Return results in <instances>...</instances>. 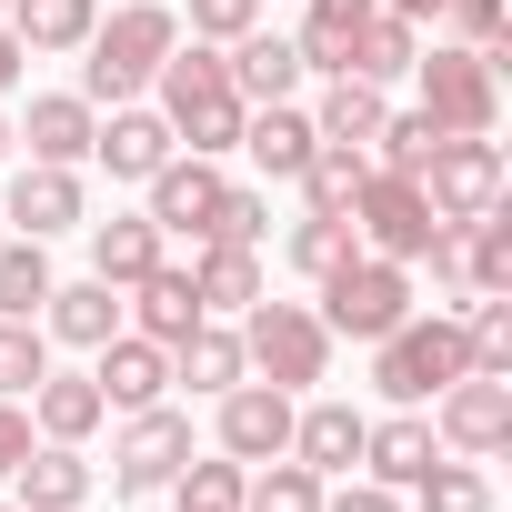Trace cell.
Masks as SVG:
<instances>
[{
	"label": "cell",
	"mask_w": 512,
	"mask_h": 512,
	"mask_svg": "<svg viewBox=\"0 0 512 512\" xmlns=\"http://www.w3.org/2000/svg\"><path fill=\"white\" fill-rule=\"evenodd\" d=\"M191 292H201V312H251V302H262V251L201 241L191 251Z\"/></svg>",
	"instance_id": "484cf974"
},
{
	"label": "cell",
	"mask_w": 512,
	"mask_h": 512,
	"mask_svg": "<svg viewBox=\"0 0 512 512\" xmlns=\"http://www.w3.org/2000/svg\"><path fill=\"white\" fill-rule=\"evenodd\" d=\"M362 171H372L362 151H332V141H322V151L302 161V211H352V191H362Z\"/></svg>",
	"instance_id": "8d00e7d4"
},
{
	"label": "cell",
	"mask_w": 512,
	"mask_h": 512,
	"mask_svg": "<svg viewBox=\"0 0 512 512\" xmlns=\"http://www.w3.org/2000/svg\"><path fill=\"white\" fill-rule=\"evenodd\" d=\"M191 322H211V312H201V292H191V272H171V262H161V272H141V282H131V332H141V342H161V352H171Z\"/></svg>",
	"instance_id": "cb8c5ba5"
},
{
	"label": "cell",
	"mask_w": 512,
	"mask_h": 512,
	"mask_svg": "<svg viewBox=\"0 0 512 512\" xmlns=\"http://www.w3.org/2000/svg\"><path fill=\"white\" fill-rule=\"evenodd\" d=\"M422 201H432V221H472V211H492L502 201V151H492V131H442L432 151H422Z\"/></svg>",
	"instance_id": "ba28073f"
},
{
	"label": "cell",
	"mask_w": 512,
	"mask_h": 512,
	"mask_svg": "<svg viewBox=\"0 0 512 512\" xmlns=\"http://www.w3.org/2000/svg\"><path fill=\"white\" fill-rule=\"evenodd\" d=\"M171 382H191V392H231L241 382V332L211 312V322H191L181 342H171Z\"/></svg>",
	"instance_id": "4316f807"
},
{
	"label": "cell",
	"mask_w": 512,
	"mask_h": 512,
	"mask_svg": "<svg viewBox=\"0 0 512 512\" xmlns=\"http://www.w3.org/2000/svg\"><path fill=\"white\" fill-rule=\"evenodd\" d=\"M41 332H51V342H71V352H101V342L121 332V292H111L101 272H91V282H51Z\"/></svg>",
	"instance_id": "d6986e66"
},
{
	"label": "cell",
	"mask_w": 512,
	"mask_h": 512,
	"mask_svg": "<svg viewBox=\"0 0 512 512\" xmlns=\"http://www.w3.org/2000/svg\"><path fill=\"white\" fill-rule=\"evenodd\" d=\"M432 231H452V221H432L422 181L372 161V171H362V191H352V241H362V251H382V262H422Z\"/></svg>",
	"instance_id": "52a82bcc"
},
{
	"label": "cell",
	"mask_w": 512,
	"mask_h": 512,
	"mask_svg": "<svg viewBox=\"0 0 512 512\" xmlns=\"http://www.w3.org/2000/svg\"><path fill=\"white\" fill-rule=\"evenodd\" d=\"M181 41V11L171 0H121L111 21H91V61H81V101L101 111V101H141L151 91V71H161V51Z\"/></svg>",
	"instance_id": "7a4b0ae2"
},
{
	"label": "cell",
	"mask_w": 512,
	"mask_h": 512,
	"mask_svg": "<svg viewBox=\"0 0 512 512\" xmlns=\"http://www.w3.org/2000/svg\"><path fill=\"white\" fill-rule=\"evenodd\" d=\"M171 151H181V141H171V121H161V111H141V101H111V121L91 131V161H101L111 181H151Z\"/></svg>",
	"instance_id": "7c38bea8"
},
{
	"label": "cell",
	"mask_w": 512,
	"mask_h": 512,
	"mask_svg": "<svg viewBox=\"0 0 512 512\" xmlns=\"http://www.w3.org/2000/svg\"><path fill=\"white\" fill-rule=\"evenodd\" d=\"M382 11V0H312V11H302V71H322V81H342V51H352V31Z\"/></svg>",
	"instance_id": "f546056e"
},
{
	"label": "cell",
	"mask_w": 512,
	"mask_h": 512,
	"mask_svg": "<svg viewBox=\"0 0 512 512\" xmlns=\"http://www.w3.org/2000/svg\"><path fill=\"white\" fill-rule=\"evenodd\" d=\"M151 91H161V121H171V141H191L201 161H221L231 141H241V91H231V61L211 51V41H171L161 51V71H151Z\"/></svg>",
	"instance_id": "6da1fadb"
},
{
	"label": "cell",
	"mask_w": 512,
	"mask_h": 512,
	"mask_svg": "<svg viewBox=\"0 0 512 512\" xmlns=\"http://www.w3.org/2000/svg\"><path fill=\"white\" fill-rule=\"evenodd\" d=\"M41 302H51V251L11 241L0 251V322H41Z\"/></svg>",
	"instance_id": "d6a6232c"
},
{
	"label": "cell",
	"mask_w": 512,
	"mask_h": 512,
	"mask_svg": "<svg viewBox=\"0 0 512 512\" xmlns=\"http://www.w3.org/2000/svg\"><path fill=\"white\" fill-rule=\"evenodd\" d=\"M442 131L422 121V111H382V131H372V151H382V171H422V151H432Z\"/></svg>",
	"instance_id": "ab89813d"
},
{
	"label": "cell",
	"mask_w": 512,
	"mask_h": 512,
	"mask_svg": "<svg viewBox=\"0 0 512 512\" xmlns=\"http://www.w3.org/2000/svg\"><path fill=\"white\" fill-rule=\"evenodd\" d=\"M392 322H412V262L352 251V262L322 272V332L332 342H382Z\"/></svg>",
	"instance_id": "5b68a950"
},
{
	"label": "cell",
	"mask_w": 512,
	"mask_h": 512,
	"mask_svg": "<svg viewBox=\"0 0 512 512\" xmlns=\"http://www.w3.org/2000/svg\"><path fill=\"white\" fill-rule=\"evenodd\" d=\"M432 462H442V442H432V422H422V412H392V422H372V432H362V482H382V492H412Z\"/></svg>",
	"instance_id": "e0dca14e"
},
{
	"label": "cell",
	"mask_w": 512,
	"mask_h": 512,
	"mask_svg": "<svg viewBox=\"0 0 512 512\" xmlns=\"http://www.w3.org/2000/svg\"><path fill=\"white\" fill-rule=\"evenodd\" d=\"M221 191H231V181H221V171H211L201 151H171V161L151 171V221H161V231H191V241H201V231H211V211H221Z\"/></svg>",
	"instance_id": "5bb4252c"
},
{
	"label": "cell",
	"mask_w": 512,
	"mask_h": 512,
	"mask_svg": "<svg viewBox=\"0 0 512 512\" xmlns=\"http://www.w3.org/2000/svg\"><path fill=\"white\" fill-rule=\"evenodd\" d=\"M11 221H21V241L81 231V171H61V161H31V171H11Z\"/></svg>",
	"instance_id": "ac0fdd59"
},
{
	"label": "cell",
	"mask_w": 512,
	"mask_h": 512,
	"mask_svg": "<svg viewBox=\"0 0 512 512\" xmlns=\"http://www.w3.org/2000/svg\"><path fill=\"white\" fill-rule=\"evenodd\" d=\"M382 11H392V21H412V31H422V21H442V0H382Z\"/></svg>",
	"instance_id": "bcb514c9"
},
{
	"label": "cell",
	"mask_w": 512,
	"mask_h": 512,
	"mask_svg": "<svg viewBox=\"0 0 512 512\" xmlns=\"http://www.w3.org/2000/svg\"><path fill=\"white\" fill-rule=\"evenodd\" d=\"M91 131H101V111H91L81 91H51V101H31V121H21L11 141H31V161L81 171V161H91Z\"/></svg>",
	"instance_id": "7402d4cb"
},
{
	"label": "cell",
	"mask_w": 512,
	"mask_h": 512,
	"mask_svg": "<svg viewBox=\"0 0 512 512\" xmlns=\"http://www.w3.org/2000/svg\"><path fill=\"white\" fill-rule=\"evenodd\" d=\"M241 512H322V472H302L292 452L282 462H251L241 472Z\"/></svg>",
	"instance_id": "1f68e13d"
},
{
	"label": "cell",
	"mask_w": 512,
	"mask_h": 512,
	"mask_svg": "<svg viewBox=\"0 0 512 512\" xmlns=\"http://www.w3.org/2000/svg\"><path fill=\"white\" fill-rule=\"evenodd\" d=\"M382 111H392V101H382V81H352V71H342V81L322 91V111H312V131H322L332 151H372V131H382Z\"/></svg>",
	"instance_id": "83f0119b"
},
{
	"label": "cell",
	"mask_w": 512,
	"mask_h": 512,
	"mask_svg": "<svg viewBox=\"0 0 512 512\" xmlns=\"http://www.w3.org/2000/svg\"><path fill=\"white\" fill-rule=\"evenodd\" d=\"M412 81H422V121L432 131H492L502 121V51H412Z\"/></svg>",
	"instance_id": "8992f818"
},
{
	"label": "cell",
	"mask_w": 512,
	"mask_h": 512,
	"mask_svg": "<svg viewBox=\"0 0 512 512\" xmlns=\"http://www.w3.org/2000/svg\"><path fill=\"white\" fill-rule=\"evenodd\" d=\"M0 161H11V121H0Z\"/></svg>",
	"instance_id": "7dc6e473"
},
{
	"label": "cell",
	"mask_w": 512,
	"mask_h": 512,
	"mask_svg": "<svg viewBox=\"0 0 512 512\" xmlns=\"http://www.w3.org/2000/svg\"><path fill=\"white\" fill-rule=\"evenodd\" d=\"M31 422H41V442H91V432L111 422V402H101V382H91V372H41Z\"/></svg>",
	"instance_id": "d4e9b609"
},
{
	"label": "cell",
	"mask_w": 512,
	"mask_h": 512,
	"mask_svg": "<svg viewBox=\"0 0 512 512\" xmlns=\"http://www.w3.org/2000/svg\"><path fill=\"white\" fill-rule=\"evenodd\" d=\"M251 21H262V0H191V41H211V51H231Z\"/></svg>",
	"instance_id": "60d3db41"
},
{
	"label": "cell",
	"mask_w": 512,
	"mask_h": 512,
	"mask_svg": "<svg viewBox=\"0 0 512 512\" xmlns=\"http://www.w3.org/2000/svg\"><path fill=\"white\" fill-rule=\"evenodd\" d=\"M231 151H251V171H262V181H302V161L322 151V131H312V111L262 101V111H241V141H231Z\"/></svg>",
	"instance_id": "4fadbf2b"
},
{
	"label": "cell",
	"mask_w": 512,
	"mask_h": 512,
	"mask_svg": "<svg viewBox=\"0 0 512 512\" xmlns=\"http://www.w3.org/2000/svg\"><path fill=\"white\" fill-rule=\"evenodd\" d=\"M0 11H11V0H0Z\"/></svg>",
	"instance_id": "c3c4849f"
},
{
	"label": "cell",
	"mask_w": 512,
	"mask_h": 512,
	"mask_svg": "<svg viewBox=\"0 0 512 512\" xmlns=\"http://www.w3.org/2000/svg\"><path fill=\"white\" fill-rule=\"evenodd\" d=\"M432 442L462 452V462H492V452L512 442V382H502V372L442 382V392H432Z\"/></svg>",
	"instance_id": "9c48e42d"
},
{
	"label": "cell",
	"mask_w": 512,
	"mask_h": 512,
	"mask_svg": "<svg viewBox=\"0 0 512 512\" xmlns=\"http://www.w3.org/2000/svg\"><path fill=\"white\" fill-rule=\"evenodd\" d=\"M201 241H241V251H262V241H272V201H262V191H241V181H231Z\"/></svg>",
	"instance_id": "f35d334b"
},
{
	"label": "cell",
	"mask_w": 512,
	"mask_h": 512,
	"mask_svg": "<svg viewBox=\"0 0 512 512\" xmlns=\"http://www.w3.org/2000/svg\"><path fill=\"white\" fill-rule=\"evenodd\" d=\"M51 372V332L41 322H0V402H31Z\"/></svg>",
	"instance_id": "e575fe53"
},
{
	"label": "cell",
	"mask_w": 512,
	"mask_h": 512,
	"mask_svg": "<svg viewBox=\"0 0 512 512\" xmlns=\"http://www.w3.org/2000/svg\"><path fill=\"white\" fill-rule=\"evenodd\" d=\"M11 41L21 51H81L91 41V21H101V0H11Z\"/></svg>",
	"instance_id": "f1b7e54d"
},
{
	"label": "cell",
	"mask_w": 512,
	"mask_h": 512,
	"mask_svg": "<svg viewBox=\"0 0 512 512\" xmlns=\"http://www.w3.org/2000/svg\"><path fill=\"white\" fill-rule=\"evenodd\" d=\"M412 502H422V512H492V482H482L462 452H442V462L412 482Z\"/></svg>",
	"instance_id": "74e56055"
},
{
	"label": "cell",
	"mask_w": 512,
	"mask_h": 512,
	"mask_svg": "<svg viewBox=\"0 0 512 512\" xmlns=\"http://www.w3.org/2000/svg\"><path fill=\"white\" fill-rule=\"evenodd\" d=\"M322 512H402V492H382V482H342V492H322Z\"/></svg>",
	"instance_id": "7bdbcfd3"
},
{
	"label": "cell",
	"mask_w": 512,
	"mask_h": 512,
	"mask_svg": "<svg viewBox=\"0 0 512 512\" xmlns=\"http://www.w3.org/2000/svg\"><path fill=\"white\" fill-rule=\"evenodd\" d=\"M472 372V342H462V312H412V322H392L382 342H372V382H382V402H402V412H422L442 382H462Z\"/></svg>",
	"instance_id": "3957f363"
},
{
	"label": "cell",
	"mask_w": 512,
	"mask_h": 512,
	"mask_svg": "<svg viewBox=\"0 0 512 512\" xmlns=\"http://www.w3.org/2000/svg\"><path fill=\"white\" fill-rule=\"evenodd\" d=\"M91 382H101V402H111V412H151V402L171 392V352H161V342H141V332H111V342H101V362H91Z\"/></svg>",
	"instance_id": "9a60e30c"
},
{
	"label": "cell",
	"mask_w": 512,
	"mask_h": 512,
	"mask_svg": "<svg viewBox=\"0 0 512 512\" xmlns=\"http://www.w3.org/2000/svg\"><path fill=\"white\" fill-rule=\"evenodd\" d=\"M181 462H191V412L151 402V412H131V422H121V442H111V492H121V502L171 492V472H181Z\"/></svg>",
	"instance_id": "30bf717a"
},
{
	"label": "cell",
	"mask_w": 512,
	"mask_h": 512,
	"mask_svg": "<svg viewBox=\"0 0 512 512\" xmlns=\"http://www.w3.org/2000/svg\"><path fill=\"white\" fill-rule=\"evenodd\" d=\"M221 452L231 462H282L292 452V392H272V382H231L221 392Z\"/></svg>",
	"instance_id": "8fae6325"
},
{
	"label": "cell",
	"mask_w": 512,
	"mask_h": 512,
	"mask_svg": "<svg viewBox=\"0 0 512 512\" xmlns=\"http://www.w3.org/2000/svg\"><path fill=\"white\" fill-rule=\"evenodd\" d=\"M352 251H362V241H352V211H302V221H292V272L322 282L332 262H352Z\"/></svg>",
	"instance_id": "d590c367"
},
{
	"label": "cell",
	"mask_w": 512,
	"mask_h": 512,
	"mask_svg": "<svg viewBox=\"0 0 512 512\" xmlns=\"http://www.w3.org/2000/svg\"><path fill=\"white\" fill-rule=\"evenodd\" d=\"M11 482H21V512H81V502H91V462H81V442H31Z\"/></svg>",
	"instance_id": "603a6c76"
},
{
	"label": "cell",
	"mask_w": 512,
	"mask_h": 512,
	"mask_svg": "<svg viewBox=\"0 0 512 512\" xmlns=\"http://www.w3.org/2000/svg\"><path fill=\"white\" fill-rule=\"evenodd\" d=\"M21 61H31V51L11 41V21H0V91H11V81H21Z\"/></svg>",
	"instance_id": "f6af8a7d"
},
{
	"label": "cell",
	"mask_w": 512,
	"mask_h": 512,
	"mask_svg": "<svg viewBox=\"0 0 512 512\" xmlns=\"http://www.w3.org/2000/svg\"><path fill=\"white\" fill-rule=\"evenodd\" d=\"M362 432H372V412H352V402H312V412H292V462L302 472H362Z\"/></svg>",
	"instance_id": "2e32d148"
},
{
	"label": "cell",
	"mask_w": 512,
	"mask_h": 512,
	"mask_svg": "<svg viewBox=\"0 0 512 512\" xmlns=\"http://www.w3.org/2000/svg\"><path fill=\"white\" fill-rule=\"evenodd\" d=\"M21 452H31V412H21V402H0V482L21 472Z\"/></svg>",
	"instance_id": "ee69618b"
},
{
	"label": "cell",
	"mask_w": 512,
	"mask_h": 512,
	"mask_svg": "<svg viewBox=\"0 0 512 512\" xmlns=\"http://www.w3.org/2000/svg\"><path fill=\"white\" fill-rule=\"evenodd\" d=\"M161 241H171V231H161L151 211H111V221H91V272H101L111 292H131L141 272H161Z\"/></svg>",
	"instance_id": "44dd1931"
},
{
	"label": "cell",
	"mask_w": 512,
	"mask_h": 512,
	"mask_svg": "<svg viewBox=\"0 0 512 512\" xmlns=\"http://www.w3.org/2000/svg\"><path fill=\"white\" fill-rule=\"evenodd\" d=\"M241 372L272 382V392H312V382L332 372V332H322V312L262 292V302L241 312Z\"/></svg>",
	"instance_id": "277c9868"
},
{
	"label": "cell",
	"mask_w": 512,
	"mask_h": 512,
	"mask_svg": "<svg viewBox=\"0 0 512 512\" xmlns=\"http://www.w3.org/2000/svg\"><path fill=\"white\" fill-rule=\"evenodd\" d=\"M412 51H422V31H412V21H392V11H372V21L352 31L342 71H352V81H382V91H392V81L412 71Z\"/></svg>",
	"instance_id": "4dcf8cb0"
},
{
	"label": "cell",
	"mask_w": 512,
	"mask_h": 512,
	"mask_svg": "<svg viewBox=\"0 0 512 512\" xmlns=\"http://www.w3.org/2000/svg\"><path fill=\"white\" fill-rule=\"evenodd\" d=\"M442 11H452L462 51H502V0H442Z\"/></svg>",
	"instance_id": "b9f144b4"
},
{
	"label": "cell",
	"mask_w": 512,
	"mask_h": 512,
	"mask_svg": "<svg viewBox=\"0 0 512 512\" xmlns=\"http://www.w3.org/2000/svg\"><path fill=\"white\" fill-rule=\"evenodd\" d=\"M241 472H251V462H231V452L181 462V472H171V512H241Z\"/></svg>",
	"instance_id": "836d02e7"
},
{
	"label": "cell",
	"mask_w": 512,
	"mask_h": 512,
	"mask_svg": "<svg viewBox=\"0 0 512 512\" xmlns=\"http://www.w3.org/2000/svg\"><path fill=\"white\" fill-rule=\"evenodd\" d=\"M221 61H231V91H241L251 111H262V101H292V91H302V51H292L282 31H262V21H251V31H241Z\"/></svg>",
	"instance_id": "ffe728a7"
}]
</instances>
